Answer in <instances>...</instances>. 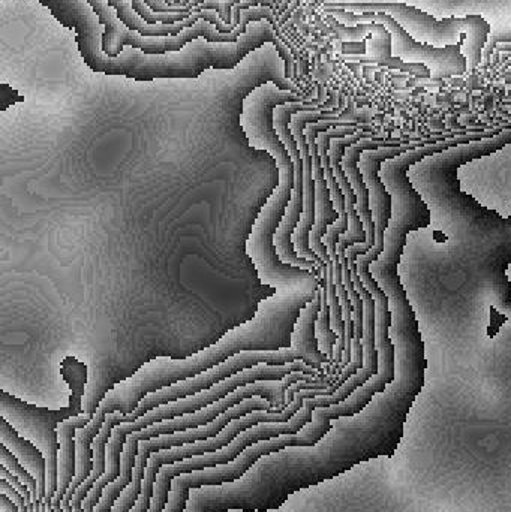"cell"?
<instances>
[{"mask_svg": "<svg viewBox=\"0 0 511 512\" xmlns=\"http://www.w3.org/2000/svg\"><path fill=\"white\" fill-rule=\"evenodd\" d=\"M320 8L344 9L354 14L384 12L395 18L422 44L440 48L462 45V51L468 60V71H474L482 63L483 48L492 29L491 23L483 17L438 20L428 12L405 3H323Z\"/></svg>", "mask_w": 511, "mask_h": 512, "instance_id": "6da1fadb", "label": "cell"}, {"mask_svg": "<svg viewBox=\"0 0 511 512\" xmlns=\"http://www.w3.org/2000/svg\"><path fill=\"white\" fill-rule=\"evenodd\" d=\"M317 93V99H312V101L284 102V104L276 105L273 108V126H275L276 135L281 140L282 146L287 149L294 164V188L291 191V200L288 201L281 224L273 234V243H275L276 256L282 264L311 271L318 279H321L323 267L317 262L300 258L294 251L293 242H291V236H293L303 212V161L296 138L291 134V117L300 111L333 110L339 105V93H336L335 90H327L324 84L318 83Z\"/></svg>", "mask_w": 511, "mask_h": 512, "instance_id": "7a4b0ae2", "label": "cell"}, {"mask_svg": "<svg viewBox=\"0 0 511 512\" xmlns=\"http://www.w3.org/2000/svg\"><path fill=\"white\" fill-rule=\"evenodd\" d=\"M332 429V424H321L312 420L308 426L303 427L302 432L296 433V435H282L278 438L266 439V441L251 445L234 462L228 463V465L180 475V477L174 478L173 484H171L167 507L174 510V512H183L189 501V490L233 483V481L243 477L261 457L278 453V451L285 450V448L315 447Z\"/></svg>", "mask_w": 511, "mask_h": 512, "instance_id": "3957f363", "label": "cell"}, {"mask_svg": "<svg viewBox=\"0 0 511 512\" xmlns=\"http://www.w3.org/2000/svg\"><path fill=\"white\" fill-rule=\"evenodd\" d=\"M294 372L306 373V375L314 376V378H324L326 376V373H321L320 370L314 369L302 360L278 364V366L258 364V366L243 370V372L213 385L209 390L201 391V393L185 397V399L176 400V402L167 403V405L158 406V408L147 412L146 415L132 421V423L119 424V426L114 427L113 435L128 438L131 433L140 432V430L147 429V427L161 423V421L173 420V418L182 417V415L201 411V409L225 399V397L230 396L231 393L245 387V385L260 381H282Z\"/></svg>", "mask_w": 511, "mask_h": 512, "instance_id": "277c9868", "label": "cell"}, {"mask_svg": "<svg viewBox=\"0 0 511 512\" xmlns=\"http://www.w3.org/2000/svg\"><path fill=\"white\" fill-rule=\"evenodd\" d=\"M321 15H332L339 23L345 26H359V24H383L389 30L392 38V56L398 57L402 62L410 65H423L428 68L431 80L461 77L468 71V60L462 51V45H449V47H432L416 41L395 18L384 12H354L338 8H320Z\"/></svg>", "mask_w": 511, "mask_h": 512, "instance_id": "5b68a950", "label": "cell"}, {"mask_svg": "<svg viewBox=\"0 0 511 512\" xmlns=\"http://www.w3.org/2000/svg\"><path fill=\"white\" fill-rule=\"evenodd\" d=\"M315 409L305 400L303 408L287 423H261L251 429L240 433L233 442L215 451V453L195 456L174 465L162 466L156 477L155 495L152 499V507L147 512H164L168 505V496L171 492V484L174 478L180 475L191 474V472L204 471V469L216 468V466L228 465L234 462L246 448L266 439L278 438L282 435H296L302 432L303 427L308 426L314 417Z\"/></svg>", "mask_w": 511, "mask_h": 512, "instance_id": "8992f818", "label": "cell"}, {"mask_svg": "<svg viewBox=\"0 0 511 512\" xmlns=\"http://www.w3.org/2000/svg\"><path fill=\"white\" fill-rule=\"evenodd\" d=\"M302 360L311 366L308 355L297 348L276 349V351H245L240 354L233 355L228 360L222 361L218 366L194 376V378L185 379V381L177 382L170 387L162 388L155 393L147 394L137 409L129 415L123 417V423H132L138 418L146 415L147 412L153 411L158 406L167 405V403L176 402V400L185 399V397L194 396L201 391L209 390L213 385L243 372V370L251 369L258 364H270V366H278V364L293 363V361ZM312 367V366H311Z\"/></svg>", "mask_w": 511, "mask_h": 512, "instance_id": "52a82bcc", "label": "cell"}, {"mask_svg": "<svg viewBox=\"0 0 511 512\" xmlns=\"http://www.w3.org/2000/svg\"><path fill=\"white\" fill-rule=\"evenodd\" d=\"M251 20H266L267 23H270V26L278 24L276 23L272 8H264V6L243 11L242 23L230 35H222L212 23L204 20L198 21L197 24L188 27V29L183 30L182 33L176 36H143L140 33L134 32V30L128 29L122 23L119 35H117L116 42H114L111 57L114 59V57L119 56L125 45L140 48L146 54H164L167 51H179L182 50L183 45L188 44L192 39L200 38V36H204L207 41L215 42V44H234V42L239 41L240 35L246 32V27L251 23Z\"/></svg>", "mask_w": 511, "mask_h": 512, "instance_id": "ba28073f", "label": "cell"}, {"mask_svg": "<svg viewBox=\"0 0 511 512\" xmlns=\"http://www.w3.org/2000/svg\"><path fill=\"white\" fill-rule=\"evenodd\" d=\"M344 110L345 98L344 95H339V105L333 110L300 111L291 117L290 122L291 134L296 138L303 161V212L302 218L291 236V242H293L294 251L300 258L317 262L321 267L327 265L326 262L315 254L309 245V234H311L315 222V180L314 171H312L311 149H309L305 129L309 123L336 119Z\"/></svg>", "mask_w": 511, "mask_h": 512, "instance_id": "9c48e42d", "label": "cell"}, {"mask_svg": "<svg viewBox=\"0 0 511 512\" xmlns=\"http://www.w3.org/2000/svg\"><path fill=\"white\" fill-rule=\"evenodd\" d=\"M411 138H390V140H375V138H363L359 143L353 144L348 147L345 152L344 159H342V167L353 185L354 192L357 195V212H359L360 219H362L363 227H365L366 243L363 245H354L347 249L348 261L350 267L357 264V258L360 255H366L377 242V233H375V219L374 212L371 209V191H369L368 183L363 177L362 171L359 168L360 156L369 150L389 149V147H401L408 144Z\"/></svg>", "mask_w": 511, "mask_h": 512, "instance_id": "30bf717a", "label": "cell"}, {"mask_svg": "<svg viewBox=\"0 0 511 512\" xmlns=\"http://www.w3.org/2000/svg\"><path fill=\"white\" fill-rule=\"evenodd\" d=\"M323 3H405L428 12L438 20L483 17L491 23L497 18L511 17V0H312L302 20L317 14Z\"/></svg>", "mask_w": 511, "mask_h": 512, "instance_id": "8fae6325", "label": "cell"}, {"mask_svg": "<svg viewBox=\"0 0 511 512\" xmlns=\"http://www.w3.org/2000/svg\"><path fill=\"white\" fill-rule=\"evenodd\" d=\"M330 128H333V119L309 123L305 129L309 149H311L312 171H314L315 180V222L311 234H309V245H311L312 251L320 256L326 264L332 262L333 259L330 258L329 251L323 243V237L326 236L330 225L338 221L339 213L336 212L335 206H333L332 194H330L329 185H327L326 176H324L317 138L321 132L329 131Z\"/></svg>", "mask_w": 511, "mask_h": 512, "instance_id": "7c38bea8", "label": "cell"}, {"mask_svg": "<svg viewBox=\"0 0 511 512\" xmlns=\"http://www.w3.org/2000/svg\"><path fill=\"white\" fill-rule=\"evenodd\" d=\"M359 131H368V126H336V128H330L329 131L321 132L317 138L321 164H323L324 168V176H326L327 185H329L330 194H332L333 206H335L336 212L339 213L338 221L330 225L326 236L323 237V243L326 245L330 258H332L333 261H339V259H341V256L338 255L339 237L347 233L348 227H350V221H348L347 203H345L344 192H342L341 185H339L338 179H336L335 173H333L329 153L330 143H332V140H335V138L350 137V135L357 134Z\"/></svg>", "mask_w": 511, "mask_h": 512, "instance_id": "4fadbf2b", "label": "cell"}, {"mask_svg": "<svg viewBox=\"0 0 511 512\" xmlns=\"http://www.w3.org/2000/svg\"><path fill=\"white\" fill-rule=\"evenodd\" d=\"M363 138H374V134L368 131H359L357 134L350 135V137L335 138V140H332V143H330L329 153L333 173H335L336 179H338L339 185H341L342 192H344L345 203H347L348 221H350V227H348L347 233L339 237V256H345V252H347L348 248L354 245H363V243H366V239H368L362 219H360L359 212H357L356 192H354L353 185H351L350 179H348L347 173H345L344 167H342V159H344L348 147L359 143Z\"/></svg>", "mask_w": 511, "mask_h": 512, "instance_id": "5bb4252c", "label": "cell"}, {"mask_svg": "<svg viewBox=\"0 0 511 512\" xmlns=\"http://www.w3.org/2000/svg\"><path fill=\"white\" fill-rule=\"evenodd\" d=\"M93 420V414H80L75 417L63 420L56 427L57 438H59V489L53 499L54 512H63L62 502L71 487L72 480L77 474V442L75 435L77 430L86 427Z\"/></svg>", "mask_w": 511, "mask_h": 512, "instance_id": "9a60e30c", "label": "cell"}, {"mask_svg": "<svg viewBox=\"0 0 511 512\" xmlns=\"http://www.w3.org/2000/svg\"><path fill=\"white\" fill-rule=\"evenodd\" d=\"M0 444L6 445L17 457L18 462L38 481L39 501L44 502L47 498V459L44 453L32 441L20 438L15 427H12L5 418H2L0 427Z\"/></svg>", "mask_w": 511, "mask_h": 512, "instance_id": "2e32d148", "label": "cell"}, {"mask_svg": "<svg viewBox=\"0 0 511 512\" xmlns=\"http://www.w3.org/2000/svg\"><path fill=\"white\" fill-rule=\"evenodd\" d=\"M111 8L116 11L117 18L125 24L128 29L140 33L143 36H176L188 27L194 26L201 21L200 12L195 11L188 20L174 24H150L146 23L132 8L128 0H105Z\"/></svg>", "mask_w": 511, "mask_h": 512, "instance_id": "e0dca14e", "label": "cell"}, {"mask_svg": "<svg viewBox=\"0 0 511 512\" xmlns=\"http://www.w3.org/2000/svg\"><path fill=\"white\" fill-rule=\"evenodd\" d=\"M321 310L318 315L317 322H315V336H317L318 346L321 352L329 357L333 363L335 358V346L338 343V334L330 327V306L327 300L326 279L321 277Z\"/></svg>", "mask_w": 511, "mask_h": 512, "instance_id": "ac0fdd59", "label": "cell"}, {"mask_svg": "<svg viewBox=\"0 0 511 512\" xmlns=\"http://www.w3.org/2000/svg\"><path fill=\"white\" fill-rule=\"evenodd\" d=\"M87 2L95 9L99 21L105 26L104 36H102V50L108 54V57H111L122 21L117 18L116 11H111L113 8L105 0H87Z\"/></svg>", "mask_w": 511, "mask_h": 512, "instance_id": "d6986e66", "label": "cell"}, {"mask_svg": "<svg viewBox=\"0 0 511 512\" xmlns=\"http://www.w3.org/2000/svg\"><path fill=\"white\" fill-rule=\"evenodd\" d=\"M0 465L5 466L12 474L17 475V477L29 487L33 495V502L39 501L38 481L26 471V468H24V466L18 462L17 457L14 456V453L3 444H0Z\"/></svg>", "mask_w": 511, "mask_h": 512, "instance_id": "ffe728a7", "label": "cell"}, {"mask_svg": "<svg viewBox=\"0 0 511 512\" xmlns=\"http://www.w3.org/2000/svg\"><path fill=\"white\" fill-rule=\"evenodd\" d=\"M131 2L134 11L143 18L146 23L150 24H174L180 23V21L188 20L194 11L186 12V14H168V12H155L143 2V0H128Z\"/></svg>", "mask_w": 511, "mask_h": 512, "instance_id": "44dd1931", "label": "cell"}, {"mask_svg": "<svg viewBox=\"0 0 511 512\" xmlns=\"http://www.w3.org/2000/svg\"><path fill=\"white\" fill-rule=\"evenodd\" d=\"M0 510H2V512H21L17 504H14L12 499L9 498L8 495H5V493H2V496H0Z\"/></svg>", "mask_w": 511, "mask_h": 512, "instance_id": "7402d4cb", "label": "cell"}, {"mask_svg": "<svg viewBox=\"0 0 511 512\" xmlns=\"http://www.w3.org/2000/svg\"><path fill=\"white\" fill-rule=\"evenodd\" d=\"M165 2H167V3H171V0H165Z\"/></svg>", "mask_w": 511, "mask_h": 512, "instance_id": "603a6c76", "label": "cell"}]
</instances>
